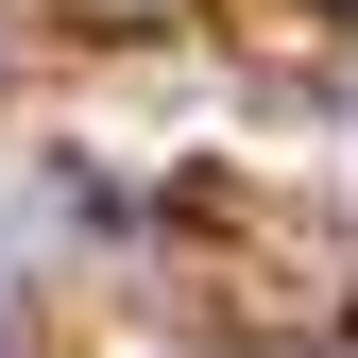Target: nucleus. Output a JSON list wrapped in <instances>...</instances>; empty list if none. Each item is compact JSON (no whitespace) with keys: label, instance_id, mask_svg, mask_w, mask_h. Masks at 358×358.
Segmentation results:
<instances>
[{"label":"nucleus","instance_id":"obj_1","mask_svg":"<svg viewBox=\"0 0 358 358\" xmlns=\"http://www.w3.org/2000/svg\"><path fill=\"white\" fill-rule=\"evenodd\" d=\"M307 358H358V341H307Z\"/></svg>","mask_w":358,"mask_h":358},{"label":"nucleus","instance_id":"obj_2","mask_svg":"<svg viewBox=\"0 0 358 358\" xmlns=\"http://www.w3.org/2000/svg\"><path fill=\"white\" fill-rule=\"evenodd\" d=\"M0 358H17V341H0Z\"/></svg>","mask_w":358,"mask_h":358}]
</instances>
